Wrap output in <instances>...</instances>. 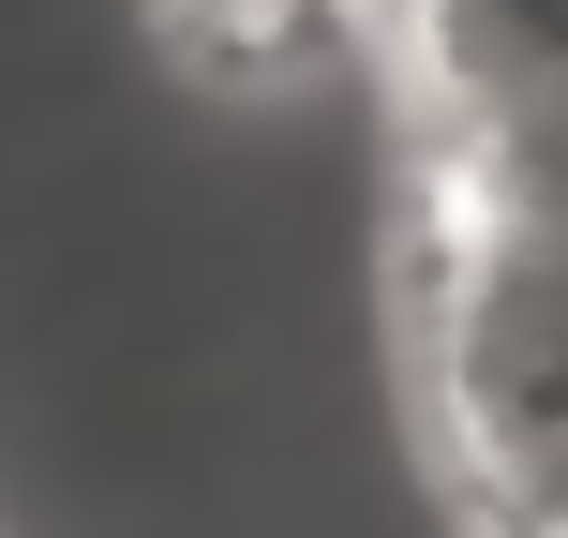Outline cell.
<instances>
[{"mask_svg": "<svg viewBox=\"0 0 568 538\" xmlns=\"http://www.w3.org/2000/svg\"><path fill=\"white\" fill-rule=\"evenodd\" d=\"M464 538H494V524H464Z\"/></svg>", "mask_w": 568, "mask_h": 538, "instance_id": "cell-4", "label": "cell"}, {"mask_svg": "<svg viewBox=\"0 0 568 538\" xmlns=\"http://www.w3.org/2000/svg\"><path fill=\"white\" fill-rule=\"evenodd\" d=\"M404 359L434 464L494 538H568V195L419 150L404 195Z\"/></svg>", "mask_w": 568, "mask_h": 538, "instance_id": "cell-1", "label": "cell"}, {"mask_svg": "<svg viewBox=\"0 0 568 538\" xmlns=\"http://www.w3.org/2000/svg\"><path fill=\"white\" fill-rule=\"evenodd\" d=\"M135 30L195 105H284L374 30V0H135Z\"/></svg>", "mask_w": 568, "mask_h": 538, "instance_id": "cell-2", "label": "cell"}, {"mask_svg": "<svg viewBox=\"0 0 568 538\" xmlns=\"http://www.w3.org/2000/svg\"><path fill=\"white\" fill-rule=\"evenodd\" d=\"M419 105H554L568 120V0H374Z\"/></svg>", "mask_w": 568, "mask_h": 538, "instance_id": "cell-3", "label": "cell"}]
</instances>
